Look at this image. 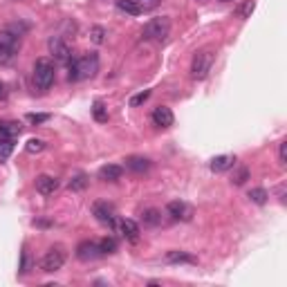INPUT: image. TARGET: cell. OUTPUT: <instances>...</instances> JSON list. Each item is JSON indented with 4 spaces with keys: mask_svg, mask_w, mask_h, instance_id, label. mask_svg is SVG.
<instances>
[{
    "mask_svg": "<svg viewBox=\"0 0 287 287\" xmlns=\"http://www.w3.org/2000/svg\"><path fill=\"white\" fill-rule=\"evenodd\" d=\"M92 117L97 119V121H108V108H106V103L101 101V99H97V101L92 103Z\"/></svg>",
    "mask_w": 287,
    "mask_h": 287,
    "instance_id": "21",
    "label": "cell"
},
{
    "mask_svg": "<svg viewBox=\"0 0 287 287\" xmlns=\"http://www.w3.org/2000/svg\"><path fill=\"white\" fill-rule=\"evenodd\" d=\"M220 3H233V0H220Z\"/></svg>",
    "mask_w": 287,
    "mask_h": 287,
    "instance_id": "37",
    "label": "cell"
},
{
    "mask_svg": "<svg viewBox=\"0 0 287 287\" xmlns=\"http://www.w3.org/2000/svg\"><path fill=\"white\" fill-rule=\"evenodd\" d=\"M18 271H21V274H27V271H30V253H27V249L23 251V258H21V267H18Z\"/></svg>",
    "mask_w": 287,
    "mask_h": 287,
    "instance_id": "34",
    "label": "cell"
},
{
    "mask_svg": "<svg viewBox=\"0 0 287 287\" xmlns=\"http://www.w3.org/2000/svg\"><path fill=\"white\" fill-rule=\"evenodd\" d=\"M70 191H83L85 186H88V175H83V173H79V175H74V178L70 180Z\"/></svg>",
    "mask_w": 287,
    "mask_h": 287,
    "instance_id": "25",
    "label": "cell"
},
{
    "mask_svg": "<svg viewBox=\"0 0 287 287\" xmlns=\"http://www.w3.org/2000/svg\"><path fill=\"white\" fill-rule=\"evenodd\" d=\"M92 215L101 224H108V227H114V222H117V211H114V207L110 202H103V200L92 204Z\"/></svg>",
    "mask_w": 287,
    "mask_h": 287,
    "instance_id": "7",
    "label": "cell"
},
{
    "mask_svg": "<svg viewBox=\"0 0 287 287\" xmlns=\"http://www.w3.org/2000/svg\"><path fill=\"white\" fill-rule=\"evenodd\" d=\"M132 3H135L141 12H153L155 7H160L162 0H132Z\"/></svg>",
    "mask_w": 287,
    "mask_h": 287,
    "instance_id": "29",
    "label": "cell"
},
{
    "mask_svg": "<svg viewBox=\"0 0 287 287\" xmlns=\"http://www.w3.org/2000/svg\"><path fill=\"white\" fill-rule=\"evenodd\" d=\"M23 132L21 121H12V119H0V139L14 141Z\"/></svg>",
    "mask_w": 287,
    "mask_h": 287,
    "instance_id": "11",
    "label": "cell"
},
{
    "mask_svg": "<svg viewBox=\"0 0 287 287\" xmlns=\"http://www.w3.org/2000/svg\"><path fill=\"white\" fill-rule=\"evenodd\" d=\"M278 162L285 166V162H287V141H280V146H278Z\"/></svg>",
    "mask_w": 287,
    "mask_h": 287,
    "instance_id": "35",
    "label": "cell"
},
{
    "mask_svg": "<svg viewBox=\"0 0 287 287\" xmlns=\"http://www.w3.org/2000/svg\"><path fill=\"white\" fill-rule=\"evenodd\" d=\"M169 34H171V18L169 16H157V18H153V21H148L141 32V36L146 38V41H164Z\"/></svg>",
    "mask_w": 287,
    "mask_h": 287,
    "instance_id": "3",
    "label": "cell"
},
{
    "mask_svg": "<svg viewBox=\"0 0 287 287\" xmlns=\"http://www.w3.org/2000/svg\"><path fill=\"white\" fill-rule=\"evenodd\" d=\"M12 151H14V141L0 139V162H7L9 155H12Z\"/></svg>",
    "mask_w": 287,
    "mask_h": 287,
    "instance_id": "28",
    "label": "cell"
},
{
    "mask_svg": "<svg viewBox=\"0 0 287 287\" xmlns=\"http://www.w3.org/2000/svg\"><path fill=\"white\" fill-rule=\"evenodd\" d=\"M247 198H249L253 204H265L267 198H269V193H267L265 189H260V186H256V189L249 191V195H247Z\"/></svg>",
    "mask_w": 287,
    "mask_h": 287,
    "instance_id": "22",
    "label": "cell"
},
{
    "mask_svg": "<svg viewBox=\"0 0 287 287\" xmlns=\"http://www.w3.org/2000/svg\"><path fill=\"white\" fill-rule=\"evenodd\" d=\"M54 79H56V70H54V63L50 59H36L34 63V85L41 92H47V90L54 85Z\"/></svg>",
    "mask_w": 287,
    "mask_h": 287,
    "instance_id": "1",
    "label": "cell"
},
{
    "mask_svg": "<svg viewBox=\"0 0 287 287\" xmlns=\"http://www.w3.org/2000/svg\"><path fill=\"white\" fill-rule=\"evenodd\" d=\"M63 265H65L63 247H52V249L47 251L45 256H43V260H41V269L47 271V274H54V271L63 269Z\"/></svg>",
    "mask_w": 287,
    "mask_h": 287,
    "instance_id": "5",
    "label": "cell"
},
{
    "mask_svg": "<svg viewBox=\"0 0 287 287\" xmlns=\"http://www.w3.org/2000/svg\"><path fill=\"white\" fill-rule=\"evenodd\" d=\"M21 50V36L12 30H0V65H9Z\"/></svg>",
    "mask_w": 287,
    "mask_h": 287,
    "instance_id": "2",
    "label": "cell"
},
{
    "mask_svg": "<svg viewBox=\"0 0 287 287\" xmlns=\"http://www.w3.org/2000/svg\"><path fill=\"white\" fill-rule=\"evenodd\" d=\"M247 180H249V169H247V166H238L236 173L231 175V184L240 186V184H245Z\"/></svg>",
    "mask_w": 287,
    "mask_h": 287,
    "instance_id": "23",
    "label": "cell"
},
{
    "mask_svg": "<svg viewBox=\"0 0 287 287\" xmlns=\"http://www.w3.org/2000/svg\"><path fill=\"white\" fill-rule=\"evenodd\" d=\"M173 121H175V117H173V112H171V108L157 106L153 110V123H155L157 128H171Z\"/></svg>",
    "mask_w": 287,
    "mask_h": 287,
    "instance_id": "12",
    "label": "cell"
},
{
    "mask_svg": "<svg viewBox=\"0 0 287 287\" xmlns=\"http://www.w3.org/2000/svg\"><path fill=\"white\" fill-rule=\"evenodd\" d=\"M148 97H151V90H141V92L132 94L130 101H128V103H130V108H137V106H141V103H146Z\"/></svg>",
    "mask_w": 287,
    "mask_h": 287,
    "instance_id": "27",
    "label": "cell"
},
{
    "mask_svg": "<svg viewBox=\"0 0 287 287\" xmlns=\"http://www.w3.org/2000/svg\"><path fill=\"white\" fill-rule=\"evenodd\" d=\"M209 166H211L213 173H224V171H229V169L236 166V157L233 155H218V157H213Z\"/></svg>",
    "mask_w": 287,
    "mask_h": 287,
    "instance_id": "14",
    "label": "cell"
},
{
    "mask_svg": "<svg viewBox=\"0 0 287 287\" xmlns=\"http://www.w3.org/2000/svg\"><path fill=\"white\" fill-rule=\"evenodd\" d=\"M99 249H101V256L114 253L117 251V240H114V238H103V240H99Z\"/></svg>",
    "mask_w": 287,
    "mask_h": 287,
    "instance_id": "26",
    "label": "cell"
},
{
    "mask_svg": "<svg viewBox=\"0 0 287 287\" xmlns=\"http://www.w3.org/2000/svg\"><path fill=\"white\" fill-rule=\"evenodd\" d=\"M166 211H169V215L175 220H191V215H193V209H191L189 204L180 202V200L166 204Z\"/></svg>",
    "mask_w": 287,
    "mask_h": 287,
    "instance_id": "13",
    "label": "cell"
},
{
    "mask_svg": "<svg viewBox=\"0 0 287 287\" xmlns=\"http://www.w3.org/2000/svg\"><path fill=\"white\" fill-rule=\"evenodd\" d=\"M76 68H79V81L81 79H92V76H97V72H99V56L94 54V52L81 56V59H76Z\"/></svg>",
    "mask_w": 287,
    "mask_h": 287,
    "instance_id": "6",
    "label": "cell"
},
{
    "mask_svg": "<svg viewBox=\"0 0 287 287\" xmlns=\"http://www.w3.org/2000/svg\"><path fill=\"white\" fill-rule=\"evenodd\" d=\"M121 175H123V169L119 164H106L99 169V180L103 182H117L121 180Z\"/></svg>",
    "mask_w": 287,
    "mask_h": 287,
    "instance_id": "15",
    "label": "cell"
},
{
    "mask_svg": "<svg viewBox=\"0 0 287 287\" xmlns=\"http://www.w3.org/2000/svg\"><path fill=\"white\" fill-rule=\"evenodd\" d=\"M101 256V249H99V242H81L79 247H76V258L83 262H90V260H97V258Z\"/></svg>",
    "mask_w": 287,
    "mask_h": 287,
    "instance_id": "9",
    "label": "cell"
},
{
    "mask_svg": "<svg viewBox=\"0 0 287 287\" xmlns=\"http://www.w3.org/2000/svg\"><path fill=\"white\" fill-rule=\"evenodd\" d=\"M34 184H36V191H38L41 195H54L56 191H59L61 182L56 180V178H52V175H45V173H43V175H38V178H36Z\"/></svg>",
    "mask_w": 287,
    "mask_h": 287,
    "instance_id": "10",
    "label": "cell"
},
{
    "mask_svg": "<svg viewBox=\"0 0 287 287\" xmlns=\"http://www.w3.org/2000/svg\"><path fill=\"white\" fill-rule=\"evenodd\" d=\"M90 36H92V41L97 43V45H101V43L106 41V30L97 25V27H92V34H90Z\"/></svg>",
    "mask_w": 287,
    "mask_h": 287,
    "instance_id": "31",
    "label": "cell"
},
{
    "mask_svg": "<svg viewBox=\"0 0 287 287\" xmlns=\"http://www.w3.org/2000/svg\"><path fill=\"white\" fill-rule=\"evenodd\" d=\"M117 9L123 14H128V16H139L141 14V9L137 7L132 0H117Z\"/></svg>",
    "mask_w": 287,
    "mask_h": 287,
    "instance_id": "20",
    "label": "cell"
},
{
    "mask_svg": "<svg viewBox=\"0 0 287 287\" xmlns=\"http://www.w3.org/2000/svg\"><path fill=\"white\" fill-rule=\"evenodd\" d=\"M162 222V213L157 209H144L141 211V224L144 227H157Z\"/></svg>",
    "mask_w": 287,
    "mask_h": 287,
    "instance_id": "19",
    "label": "cell"
},
{
    "mask_svg": "<svg viewBox=\"0 0 287 287\" xmlns=\"http://www.w3.org/2000/svg\"><path fill=\"white\" fill-rule=\"evenodd\" d=\"M253 9H256V0H245V3L238 7V16H240L242 21H247L253 14Z\"/></svg>",
    "mask_w": 287,
    "mask_h": 287,
    "instance_id": "24",
    "label": "cell"
},
{
    "mask_svg": "<svg viewBox=\"0 0 287 287\" xmlns=\"http://www.w3.org/2000/svg\"><path fill=\"white\" fill-rule=\"evenodd\" d=\"M211 65H213V54L209 50H202L193 56V63H191V76L195 81H202L209 76L211 72Z\"/></svg>",
    "mask_w": 287,
    "mask_h": 287,
    "instance_id": "4",
    "label": "cell"
},
{
    "mask_svg": "<svg viewBox=\"0 0 287 287\" xmlns=\"http://www.w3.org/2000/svg\"><path fill=\"white\" fill-rule=\"evenodd\" d=\"M7 99V88H5V83L0 81V101H5Z\"/></svg>",
    "mask_w": 287,
    "mask_h": 287,
    "instance_id": "36",
    "label": "cell"
},
{
    "mask_svg": "<svg viewBox=\"0 0 287 287\" xmlns=\"http://www.w3.org/2000/svg\"><path fill=\"white\" fill-rule=\"evenodd\" d=\"M27 121L30 123H34V126H38V123H45V121H50V114H27Z\"/></svg>",
    "mask_w": 287,
    "mask_h": 287,
    "instance_id": "32",
    "label": "cell"
},
{
    "mask_svg": "<svg viewBox=\"0 0 287 287\" xmlns=\"http://www.w3.org/2000/svg\"><path fill=\"white\" fill-rule=\"evenodd\" d=\"M68 79L70 81H79V68H76V59L68 63Z\"/></svg>",
    "mask_w": 287,
    "mask_h": 287,
    "instance_id": "33",
    "label": "cell"
},
{
    "mask_svg": "<svg viewBox=\"0 0 287 287\" xmlns=\"http://www.w3.org/2000/svg\"><path fill=\"white\" fill-rule=\"evenodd\" d=\"M47 47L56 61H70V45L63 41V36H52L47 41Z\"/></svg>",
    "mask_w": 287,
    "mask_h": 287,
    "instance_id": "8",
    "label": "cell"
},
{
    "mask_svg": "<svg viewBox=\"0 0 287 287\" xmlns=\"http://www.w3.org/2000/svg\"><path fill=\"white\" fill-rule=\"evenodd\" d=\"M166 260L173 262V265H178V262H186V265H195V262H198V258L191 256V253H186V251L171 249L169 253H166Z\"/></svg>",
    "mask_w": 287,
    "mask_h": 287,
    "instance_id": "18",
    "label": "cell"
},
{
    "mask_svg": "<svg viewBox=\"0 0 287 287\" xmlns=\"http://www.w3.org/2000/svg\"><path fill=\"white\" fill-rule=\"evenodd\" d=\"M121 233H123V238L126 240H130V242H137L139 240V224L135 222V220H130V218H126V220H121Z\"/></svg>",
    "mask_w": 287,
    "mask_h": 287,
    "instance_id": "16",
    "label": "cell"
},
{
    "mask_svg": "<svg viewBox=\"0 0 287 287\" xmlns=\"http://www.w3.org/2000/svg\"><path fill=\"white\" fill-rule=\"evenodd\" d=\"M126 169L135 171V173H146L151 169V160L148 157H139V155H130V157H126Z\"/></svg>",
    "mask_w": 287,
    "mask_h": 287,
    "instance_id": "17",
    "label": "cell"
},
{
    "mask_svg": "<svg viewBox=\"0 0 287 287\" xmlns=\"http://www.w3.org/2000/svg\"><path fill=\"white\" fill-rule=\"evenodd\" d=\"M25 151L32 153V155H34V153L45 151V141H43V139H30V141L25 144Z\"/></svg>",
    "mask_w": 287,
    "mask_h": 287,
    "instance_id": "30",
    "label": "cell"
}]
</instances>
